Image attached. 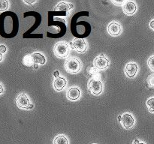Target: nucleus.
Wrapping results in <instances>:
<instances>
[{"label": "nucleus", "mask_w": 154, "mask_h": 144, "mask_svg": "<svg viewBox=\"0 0 154 144\" xmlns=\"http://www.w3.org/2000/svg\"><path fill=\"white\" fill-rule=\"evenodd\" d=\"M71 31L72 34L76 37V38H86L91 32V27L89 22L85 21L77 22L75 18L73 16L72 24H71Z\"/></svg>", "instance_id": "1"}, {"label": "nucleus", "mask_w": 154, "mask_h": 144, "mask_svg": "<svg viewBox=\"0 0 154 144\" xmlns=\"http://www.w3.org/2000/svg\"><path fill=\"white\" fill-rule=\"evenodd\" d=\"M54 52L56 56L59 58H66L70 53V47L66 42H58L54 46Z\"/></svg>", "instance_id": "2"}, {"label": "nucleus", "mask_w": 154, "mask_h": 144, "mask_svg": "<svg viewBox=\"0 0 154 144\" xmlns=\"http://www.w3.org/2000/svg\"><path fill=\"white\" fill-rule=\"evenodd\" d=\"M81 68V62L78 58H70L66 60L65 63V68L70 74H77L80 71Z\"/></svg>", "instance_id": "3"}, {"label": "nucleus", "mask_w": 154, "mask_h": 144, "mask_svg": "<svg viewBox=\"0 0 154 144\" xmlns=\"http://www.w3.org/2000/svg\"><path fill=\"white\" fill-rule=\"evenodd\" d=\"M88 88L90 92L94 95H98L102 93L103 85L102 81L96 79H91L88 82Z\"/></svg>", "instance_id": "4"}, {"label": "nucleus", "mask_w": 154, "mask_h": 144, "mask_svg": "<svg viewBox=\"0 0 154 144\" xmlns=\"http://www.w3.org/2000/svg\"><path fill=\"white\" fill-rule=\"evenodd\" d=\"M16 104L17 106L21 109H32L33 107L25 93H21L17 97Z\"/></svg>", "instance_id": "5"}, {"label": "nucleus", "mask_w": 154, "mask_h": 144, "mask_svg": "<svg viewBox=\"0 0 154 144\" xmlns=\"http://www.w3.org/2000/svg\"><path fill=\"white\" fill-rule=\"evenodd\" d=\"M71 46L72 48L78 52H84L87 50V44L84 39L76 38H75L72 42H71Z\"/></svg>", "instance_id": "6"}, {"label": "nucleus", "mask_w": 154, "mask_h": 144, "mask_svg": "<svg viewBox=\"0 0 154 144\" xmlns=\"http://www.w3.org/2000/svg\"><path fill=\"white\" fill-rule=\"evenodd\" d=\"M93 64H94L95 68L98 69H105L109 65V60L105 58L103 54H101L100 56L95 58Z\"/></svg>", "instance_id": "7"}, {"label": "nucleus", "mask_w": 154, "mask_h": 144, "mask_svg": "<svg viewBox=\"0 0 154 144\" xmlns=\"http://www.w3.org/2000/svg\"><path fill=\"white\" fill-rule=\"evenodd\" d=\"M120 122H121L122 126L124 128L129 129L134 126V124H135V119L132 117V116L130 115L129 113H124L122 116Z\"/></svg>", "instance_id": "8"}, {"label": "nucleus", "mask_w": 154, "mask_h": 144, "mask_svg": "<svg viewBox=\"0 0 154 144\" xmlns=\"http://www.w3.org/2000/svg\"><path fill=\"white\" fill-rule=\"evenodd\" d=\"M74 5L72 4H70V3H67V2H60L57 4L56 8H54V11L57 12H63L64 14L68 15L69 14V11L70 9L73 8Z\"/></svg>", "instance_id": "9"}, {"label": "nucleus", "mask_w": 154, "mask_h": 144, "mask_svg": "<svg viewBox=\"0 0 154 144\" xmlns=\"http://www.w3.org/2000/svg\"><path fill=\"white\" fill-rule=\"evenodd\" d=\"M122 31L121 25L118 22H112L108 25V32L111 35L117 36L120 34Z\"/></svg>", "instance_id": "10"}, {"label": "nucleus", "mask_w": 154, "mask_h": 144, "mask_svg": "<svg viewBox=\"0 0 154 144\" xmlns=\"http://www.w3.org/2000/svg\"><path fill=\"white\" fill-rule=\"evenodd\" d=\"M123 11L128 15H132L137 10V6L133 2H126L123 5Z\"/></svg>", "instance_id": "11"}, {"label": "nucleus", "mask_w": 154, "mask_h": 144, "mask_svg": "<svg viewBox=\"0 0 154 144\" xmlns=\"http://www.w3.org/2000/svg\"><path fill=\"white\" fill-rule=\"evenodd\" d=\"M138 65L135 63H129L126 66V73L129 77L132 78L138 72Z\"/></svg>", "instance_id": "12"}, {"label": "nucleus", "mask_w": 154, "mask_h": 144, "mask_svg": "<svg viewBox=\"0 0 154 144\" xmlns=\"http://www.w3.org/2000/svg\"><path fill=\"white\" fill-rule=\"evenodd\" d=\"M81 95V92L78 88L76 87H72L69 89L67 92V97L69 100H78Z\"/></svg>", "instance_id": "13"}, {"label": "nucleus", "mask_w": 154, "mask_h": 144, "mask_svg": "<svg viewBox=\"0 0 154 144\" xmlns=\"http://www.w3.org/2000/svg\"><path fill=\"white\" fill-rule=\"evenodd\" d=\"M66 86V80L65 78L60 77L56 78L55 80L54 81V87L57 91H61L64 88V87Z\"/></svg>", "instance_id": "14"}, {"label": "nucleus", "mask_w": 154, "mask_h": 144, "mask_svg": "<svg viewBox=\"0 0 154 144\" xmlns=\"http://www.w3.org/2000/svg\"><path fill=\"white\" fill-rule=\"evenodd\" d=\"M31 56L34 64H44L46 62V58H45V57L42 54L39 53V52H34Z\"/></svg>", "instance_id": "15"}, {"label": "nucleus", "mask_w": 154, "mask_h": 144, "mask_svg": "<svg viewBox=\"0 0 154 144\" xmlns=\"http://www.w3.org/2000/svg\"><path fill=\"white\" fill-rule=\"evenodd\" d=\"M54 144H69V140L64 135H59L54 138Z\"/></svg>", "instance_id": "16"}, {"label": "nucleus", "mask_w": 154, "mask_h": 144, "mask_svg": "<svg viewBox=\"0 0 154 144\" xmlns=\"http://www.w3.org/2000/svg\"><path fill=\"white\" fill-rule=\"evenodd\" d=\"M23 64L25 66H31L34 64L31 55H26L23 58Z\"/></svg>", "instance_id": "17"}, {"label": "nucleus", "mask_w": 154, "mask_h": 144, "mask_svg": "<svg viewBox=\"0 0 154 144\" xmlns=\"http://www.w3.org/2000/svg\"><path fill=\"white\" fill-rule=\"evenodd\" d=\"M9 2L6 0H0V12H4L8 8Z\"/></svg>", "instance_id": "18"}, {"label": "nucleus", "mask_w": 154, "mask_h": 144, "mask_svg": "<svg viewBox=\"0 0 154 144\" xmlns=\"http://www.w3.org/2000/svg\"><path fill=\"white\" fill-rule=\"evenodd\" d=\"M147 106L150 112H154V98H150L147 100Z\"/></svg>", "instance_id": "19"}, {"label": "nucleus", "mask_w": 154, "mask_h": 144, "mask_svg": "<svg viewBox=\"0 0 154 144\" xmlns=\"http://www.w3.org/2000/svg\"><path fill=\"white\" fill-rule=\"evenodd\" d=\"M147 82L150 88H154V74L149 75L147 79Z\"/></svg>", "instance_id": "20"}, {"label": "nucleus", "mask_w": 154, "mask_h": 144, "mask_svg": "<svg viewBox=\"0 0 154 144\" xmlns=\"http://www.w3.org/2000/svg\"><path fill=\"white\" fill-rule=\"evenodd\" d=\"M147 64H148V67L150 68V70L154 71V56L149 58L148 61H147Z\"/></svg>", "instance_id": "21"}, {"label": "nucleus", "mask_w": 154, "mask_h": 144, "mask_svg": "<svg viewBox=\"0 0 154 144\" xmlns=\"http://www.w3.org/2000/svg\"><path fill=\"white\" fill-rule=\"evenodd\" d=\"M6 51H7V47L3 44L0 45V52H1V53H4Z\"/></svg>", "instance_id": "22"}, {"label": "nucleus", "mask_w": 154, "mask_h": 144, "mask_svg": "<svg viewBox=\"0 0 154 144\" xmlns=\"http://www.w3.org/2000/svg\"><path fill=\"white\" fill-rule=\"evenodd\" d=\"M23 2L26 3V4H32L33 3L36 2V1H23Z\"/></svg>", "instance_id": "23"}, {"label": "nucleus", "mask_w": 154, "mask_h": 144, "mask_svg": "<svg viewBox=\"0 0 154 144\" xmlns=\"http://www.w3.org/2000/svg\"><path fill=\"white\" fill-rule=\"evenodd\" d=\"M59 74H60V72H59L58 70H56V71L54 72V76H55L56 78H58L59 77Z\"/></svg>", "instance_id": "24"}, {"label": "nucleus", "mask_w": 154, "mask_h": 144, "mask_svg": "<svg viewBox=\"0 0 154 144\" xmlns=\"http://www.w3.org/2000/svg\"><path fill=\"white\" fill-rule=\"evenodd\" d=\"M150 28H153V29L154 30V20L150 22Z\"/></svg>", "instance_id": "25"}, {"label": "nucleus", "mask_w": 154, "mask_h": 144, "mask_svg": "<svg viewBox=\"0 0 154 144\" xmlns=\"http://www.w3.org/2000/svg\"><path fill=\"white\" fill-rule=\"evenodd\" d=\"M3 91H4V88H3V86H2V84L0 83V94L3 92Z\"/></svg>", "instance_id": "26"}, {"label": "nucleus", "mask_w": 154, "mask_h": 144, "mask_svg": "<svg viewBox=\"0 0 154 144\" xmlns=\"http://www.w3.org/2000/svg\"><path fill=\"white\" fill-rule=\"evenodd\" d=\"M113 3H114V4H122L123 3V2H115V1H112Z\"/></svg>", "instance_id": "27"}, {"label": "nucleus", "mask_w": 154, "mask_h": 144, "mask_svg": "<svg viewBox=\"0 0 154 144\" xmlns=\"http://www.w3.org/2000/svg\"><path fill=\"white\" fill-rule=\"evenodd\" d=\"M2 58H3V56H2V53H1V52H0V62H1L2 60Z\"/></svg>", "instance_id": "28"}, {"label": "nucleus", "mask_w": 154, "mask_h": 144, "mask_svg": "<svg viewBox=\"0 0 154 144\" xmlns=\"http://www.w3.org/2000/svg\"><path fill=\"white\" fill-rule=\"evenodd\" d=\"M33 68H38V64H33Z\"/></svg>", "instance_id": "29"}, {"label": "nucleus", "mask_w": 154, "mask_h": 144, "mask_svg": "<svg viewBox=\"0 0 154 144\" xmlns=\"http://www.w3.org/2000/svg\"><path fill=\"white\" fill-rule=\"evenodd\" d=\"M138 143H139V141H138V140H135V144H138Z\"/></svg>", "instance_id": "30"}, {"label": "nucleus", "mask_w": 154, "mask_h": 144, "mask_svg": "<svg viewBox=\"0 0 154 144\" xmlns=\"http://www.w3.org/2000/svg\"><path fill=\"white\" fill-rule=\"evenodd\" d=\"M121 118H122V116H118L119 121H121Z\"/></svg>", "instance_id": "31"}, {"label": "nucleus", "mask_w": 154, "mask_h": 144, "mask_svg": "<svg viewBox=\"0 0 154 144\" xmlns=\"http://www.w3.org/2000/svg\"><path fill=\"white\" fill-rule=\"evenodd\" d=\"M138 144H146V143H144V142H139Z\"/></svg>", "instance_id": "32"}, {"label": "nucleus", "mask_w": 154, "mask_h": 144, "mask_svg": "<svg viewBox=\"0 0 154 144\" xmlns=\"http://www.w3.org/2000/svg\"><path fill=\"white\" fill-rule=\"evenodd\" d=\"M93 144H96V143H93Z\"/></svg>", "instance_id": "33"}]
</instances>
